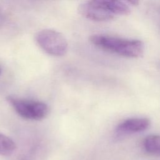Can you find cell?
I'll use <instances>...</instances> for the list:
<instances>
[{
	"mask_svg": "<svg viewBox=\"0 0 160 160\" xmlns=\"http://www.w3.org/2000/svg\"><path fill=\"white\" fill-rule=\"evenodd\" d=\"M126 1L92 0L81 4L79 12L84 18L94 21H107L117 16L127 15L131 11Z\"/></svg>",
	"mask_w": 160,
	"mask_h": 160,
	"instance_id": "cell-1",
	"label": "cell"
},
{
	"mask_svg": "<svg viewBox=\"0 0 160 160\" xmlns=\"http://www.w3.org/2000/svg\"><path fill=\"white\" fill-rule=\"evenodd\" d=\"M89 41L92 44L104 51L129 58L140 57L144 49V43L139 39L94 34L89 38Z\"/></svg>",
	"mask_w": 160,
	"mask_h": 160,
	"instance_id": "cell-2",
	"label": "cell"
},
{
	"mask_svg": "<svg viewBox=\"0 0 160 160\" xmlns=\"http://www.w3.org/2000/svg\"><path fill=\"white\" fill-rule=\"evenodd\" d=\"M35 39L39 47L51 56H61L67 52L68 44L66 39L56 30L41 29L36 34Z\"/></svg>",
	"mask_w": 160,
	"mask_h": 160,
	"instance_id": "cell-3",
	"label": "cell"
},
{
	"mask_svg": "<svg viewBox=\"0 0 160 160\" xmlns=\"http://www.w3.org/2000/svg\"><path fill=\"white\" fill-rule=\"evenodd\" d=\"M7 101L21 117L30 120H41L48 114L47 104L42 101L24 99L9 96Z\"/></svg>",
	"mask_w": 160,
	"mask_h": 160,
	"instance_id": "cell-4",
	"label": "cell"
},
{
	"mask_svg": "<svg viewBox=\"0 0 160 160\" xmlns=\"http://www.w3.org/2000/svg\"><path fill=\"white\" fill-rule=\"evenodd\" d=\"M151 124L150 119L147 118H132L124 120L116 127L117 133L124 134L144 131Z\"/></svg>",
	"mask_w": 160,
	"mask_h": 160,
	"instance_id": "cell-5",
	"label": "cell"
},
{
	"mask_svg": "<svg viewBox=\"0 0 160 160\" xmlns=\"http://www.w3.org/2000/svg\"><path fill=\"white\" fill-rule=\"evenodd\" d=\"M145 150L150 154L160 156V136L151 134L146 136L143 142Z\"/></svg>",
	"mask_w": 160,
	"mask_h": 160,
	"instance_id": "cell-6",
	"label": "cell"
},
{
	"mask_svg": "<svg viewBox=\"0 0 160 160\" xmlns=\"http://www.w3.org/2000/svg\"><path fill=\"white\" fill-rule=\"evenodd\" d=\"M16 148V144L10 138L0 133V155L11 156L14 152Z\"/></svg>",
	"mask_w": 160,
	"mask_h": 160,
	"instance_id": "cell-7",
	"label": "cell"
},
{
	"mask_svg": "<svg viewBox=\"0 0 160 160\" xmlns=\"http://www.w3.org/2000/svg\"><path fill=\"white\" fill-rule=\"evenodd\" d=\"M1 74V69L0 68V74Z\"/></svg>",
	"mask_w": 160,
	"mask_h": 160,
	"instance_id": "cell-8",
	"label": "cell"
}]
</instances>
